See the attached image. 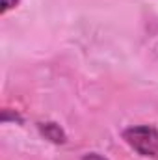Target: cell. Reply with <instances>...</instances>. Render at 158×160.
<instances>
[{
    "label": "cell",
    "instance_id": "277c9868",
    "mask_svg": "<svg viewBox=\"0 0 158 160\" xmlns=\"http://www.w3.org/2000/svg\"><path fill=\"white\" fill-rule=\"evenodd\" d=\"M80 160H108V158L102 157V155H99V153H86Z\"/></svg>",
    "mask_w": 158,
    "mask_h": 160
},
{
    "label": "cell",
    "instance_id": "5b68a950",
    "mask_svg": "<svg viewBox=\"0 0 158 160\" xmlns=\"http://www.w3.org/2000/svg\"><path fill=\"white\" fill-rule=\"evenodd\" d=\"M17 2H19V0H2V13H6L7 9L15 8V6H17Z\"/></svg>",
    "mask_w": 158,
    "mask_h": 160
},
{
    "label": "cell",
    "instance_id": "6da1fadb",
    "mask_svg": "<svg viewBox=\"0 0 158 160\" xmlns=\"http://www.w3.org/2000/svg\"><path fill=\"white\" fill-rule=\"evenodd\" d=\"M123 140L138 155L158 158V128L153 125H136L123 130Z\"/></svg>",
    "mask_w": 158,
    "mask_h": 160
},
{
    "label": "cell",
    "instance_id": "3957f363",
    "mask_svg": "<svg viewBox=\"0 0 158 160\" xmlns=\"http://www.w3.org/2000/svg\"><path fill=\"white\" fill-rule=\"evenodd\" d=\"M7 121H17V123H22V118H21L17 112H11L9 108H4V110H2V123H7Z\"/></svg>",
    "mask_w": 158,
    "mask_h": 160
},
{
    "label": "cell",
    "instance_id": "7a4b0ae2",
    "mask_svg": "<svg viewBox=\"0 0 158 160\" xmlns=\"http://www.w3.org/2000/svg\"><path fill=\"white\" fill-rule=\"evenodd\" d=\"M37 128H39L41 136L45 140H48V142H52L56 145H62V143L67 142L65 130L58 123H54V121H41V123H37Z\"/></svg>",
    "mask_w": 158,
    "mask_h": 160
}]
</instances>
